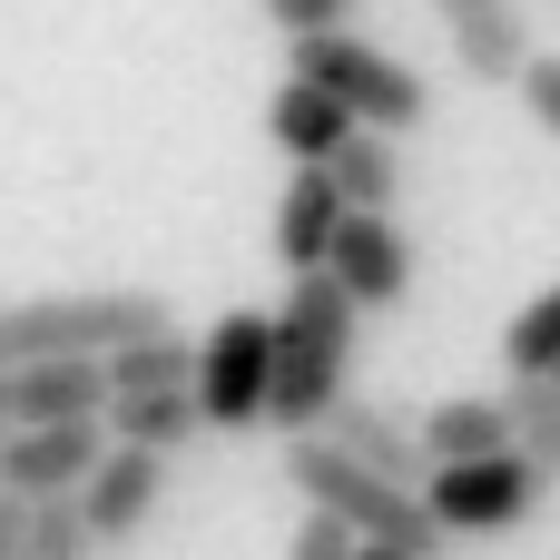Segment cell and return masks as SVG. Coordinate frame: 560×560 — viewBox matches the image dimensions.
Listing matches in <instances>:
<instances>
[{
    "instance_id": "25",
    "label": "cell",
    "mask_w": 560,
    "mask_h": 560,
    "mask_svg": "<svg viewBox=\"0 0 560 560\" xmlns=\"http://www.w3.org/2000/svg\"><path fill=\"white\" fill-rule=\"evenodd\" d=\"M20 532H30V502L0 482V560H20Z\"/></svg>"
},
{
    "instance_id": "4",
    "label": "cell",
    "mask_w": 560,
    "mask_h": 560,
    "mask_svg": "<svg viewBox=\"0 0 560 560\" xmlns=\"http://www.w3.org/2000/svg\"><path fill=\"white\" fill-rule=\"evenodd\" d=\"M295 79H315L335 108H354L364 128H394V138H413V128L433 118L423 79H413L394 49H374L354 20H345V30H305V39H295Z\"/></svg>"
},
{
    "instance_id": "23",
    "label": "cell",
    "mask_w": 560,
    "mask_h": 560,
    "mask_svg": "<svg viewBox=\"0 0 560 560\" xmlns=\"http://www.w3.org/2000/svg\"><path fill=\"white\" fill-rule=\"evenodd\" d=\"M512 89H522V108H532V118H541V128H551V138H560V59H551V49H532Z\"/></svg>"
},
{
    "instance_id": "21",
    "label": "cell",
    "mask_w": 560,
    "mask_h": 560,
    "mask_svg": "<svg viewBox=\"0 0 560 560\" xmlns=\"http://www.w3.org/2000/svg\"><path fill=\"white\" fill-rule=\"evenodd\" d=\"M502 374H560V285H551V295H532V305L512 315V335H502Z\"/></svg>"
},
{
    "instance_id": "19",
    "label": "cell",
    "mask_w": 560,
    "mask_h": 560,
    "mask_svg": "<svg viewBox=\"0 0 560 560\" xmlns=\"http://www.w3.org/2000/svg\"><path fill=\"white\" fill-rule=\"evenodd\" d=\"M98 364H108V394H148V384H187V374H197V335L158 325V335H138V345H118V354H98Z\"/></svg>"
},
{
    "instance_id": "10",
    "label": "cell",
    "mask_w": 560,
    "mask_h": 560,
    "mask_svg": "<svg viewBox=\"0 0 560 560\" xmlns=\"http://www.w3.org/2000/svg\"><path fill=\"white\" fill-rule=\"evenodd\" d=\"M0 404H10V423H98L108 364L98 354H30L0 374Z\"/></svg>"
},
{
    "instance_id": "14",
    "label": "cell",
    "mask_w": 560,
    "mask_h": 560,
    "mask_svg": "<svg viewBox=\"0 0 560 560\" xmlns=\"http://www.w3.org/2000/svg\"><path fill=\"white\" fill-rule=\"evenodd\" d=\"M335 226H345V187H335L325 167H295V187L276 197V256H285V276H295V266H325Z\"/></svg>"
},
{
    "instance_id": "16",
    "label": "cell",
    "mask_w": 560,
    "mask_h": 560,
    "mask_svg": "<svg viewBox=\"0 0 560 560\" xmlns=\"http://www.w3.org/2000/svg\"><path fill=\"white\" fill-rule=\"evenodd\" d=\"M413 443H423V463H472V453L512 443V413H502V394H453L413 423Z\"/></svg>"
},
{
    "instance_id": "12",
    "label": "cell",
    "mask_w": 560,
    "mask_h": 560,
    "mask_svg": "<svg viewBox=\"0 0 560 560\" xmlns=\"http://www.w3.org/2000/svg\"><path fill=\"white\" fill-rule=\"evenodd\" d=\"M335 453H354V463H374L384 482H423V443H413V423L404 413H384V404H364L354 384L325 404V423H315Z\"/></svg>"
},
{
    "instance_id": "8",
    "label": "cell",
    "mask_w": 560,
    "mask_h": 560,
    "mask_svg": "<svg viewBox=\"0 0 560 560\" xmlns=\"http://www.w3.org/2000/svg\"><path fill=\"white\" fill-rule=\"evenodd\" d=\"M325 276L354 295V315H394L413 295V246H404L394 207H345V226L325 246Z\"/></svg>"
},
{
    "instance_id": "3",
    "label": "cell",
    "mask_w": 560,
    "mask_h": 560,
    "mask_svg": "<svg viewBox=\"0 0 560 560\" xmlns=\"http://www.w3.org/2000/svg\"><path fill=\"white\" fill-rule=\"evenodd\" d=\"M177 325V305L158 285H98V295H30V305H0V374L30 364V354H118L138 335Z\"/></svg>"
},
{
    "instance_id": "7",
    "label": "cell",
    "mask_w": 560,
    "mask_h": 560,
    "mask_svg": "<svg viewBox=\"0 0 560 560\" xmlns=\"http://www.w3.org/2000/svg\"><path fill=\"white\" fill-rule=\"evenodd\" d=\"M158 502H167V453H148V443H98V463L79 472V522L98 551L138 541L158 522Z\"/></svg>"
},
{
    "instance_id": "22",
    "label": "cell",
    "mask_w": 560,
    "mask_h": 560,
    "mask_svg": "<svg viewBox=\"0 0 560 560\" xmlns=\"http://www.w3.org/2000/svg\"><path fill=\"white\" fill-rule=\"evenodd\" d=\"M345 20H364V0H266V30H285V39H305V30H345Z\"/></svg>"
},
{
    "instance_id": "28",
    "label": "cell",
    "mask_w": 560,
    "mask_h": 560,
    "mask_svg": "<svg viewBox=\"0 0 560 560\" xmlns=\"http://www.w3.org/2000/svg\"><path fill=\"white\" fill-rule=\"evenodd\" d=\"M551 384H560V374H551Z\"/></svg>"
},
{
    "instance_id": "9",
    "label": "cell",
    "mask_w": 560,
    "mask_h": 560,
    "mask_svg": "<svg viewBox=\"0 0 560 560\" xmlns=\"http://www.w3.org/2000/svg\"><path fill=\"white\" fill-rule=\"evenodd\" d=\"M433 20H443L453 69H463L472 89H512V79H522V59H532L522 0H433Z\"/></svg>"
},
{
    "instance_id": "5",
    "label": "cell",
    "mask_w": 560,
    "mask_h": 560,
    "mask_svg": "<svg viewBox=\"0 0 560 560\" xmlns=\"http://www.w3.org/2000/svg\"><path fill=\"white\" fill-rule=\"evenodd\" d=\"M423 512L453 532V541H492V532H522L541 502H551V482L502 443V453H472V463H423Z\"/></svg>"
},
{
    "instance_id": "17",
    "label": "cell",
    "mask_w": 560,
    "mask_h": 560,
    "mask_svg": "<svg viewBox=\"0 0 560 560\" xmlns=\"http://www.w3.org/2000/svg\"><path fill=\"white\" fill-rule=\"evenodd\" d=\"M266 128H276V148H285L295 167H325V158H335V138L354 128V108H335L315 79H285V89H276V108H266Z\"/></svg>"
},
{
    "instance_id": "15",
    "label": "cell",
    "mask_w": 560,
    "mask_h": 560,
    "mask_svg": "<svg viewBox=\"0 0 560 560\" xmlns=\"http://www.w3.org/2000/svg\"><path fill=\"white\" fill-rule=\"evenodd\" d=\"M325 177L345 187V207H394V197H404V138H394V128H364V118H354V128L335 138Z\"/></svg>"
},
{
    "instance_id": "24",
    "label": "cell",
    "mask_w": 560,
    "mask_h": 560,
    "mask_svg": "<svg viewBox=\"0 0 560 560\" xmlns=\"http://www.w3.org/2000/svg\"><path fill=\"white\" fill-rule=\"evenodd\" d=\"M345 551H354V532H345L335 512H305V532H295V551H285V560H345Z\"/></svg>"
},
{
    "instance_id": "1",
    "label": "cell",
    "mask_w": 560,
    "mask_h": 560,
    "mask_svg": "<svg viewBox=\"0 0 560 560\" xmlns=\"http://www.w3.org/2000/svg\"><path fill=\"white\" fill-rule=\"evenodd\" d=\"M354 295L325 266H295L285 305H276V384H266V423L276 433H315L325 404L354 384Z\"/></svg>"
},
{
    "instance_id": "20",
    "label": "cell",
    "mask_w": 560,
    "mask_h": 560,
    "mask_svg": "<svg viewBox=\"0 0 560 560\" xmlns=\"http://www.w3.org/2000/svg\"><path fill=\"white\" fill-rule=\"evenodd\" d=\"M20 560H98L89 522H79V492H39V502H30V532H20Z\"/></svg>"
},
{
    "instance_id": "6",
    "label": "cell",
    "mask_w": 560,
    "mask_h": 560,
    "mask_svg": "<svg viewBox=\"0 0 560 560\" xmlns=\"http://www.w3.org/2000/svg\"><path fill=\"white\" fill-rule=\"evenodd\" d=\"M187 384H197L207 433H256L266 423V384H276V315H256V305L217 315L197 335V374Z\"/></svg>"
},
{
    "instance_id": "13",
    "label": "cell",
    "mask_w": 560,
    "mask_h": 560,
    "mask_svg": "<svg viewBox=\"0 0 560 560\" xmlns=\"http://www.w3.org/2000/svg\"><path fill=\"white\" fill-rule=\"evenodd\" d=\"M98 433L108 443H148V453H187L207 433V413H197V384H148V394H108Z\"/></svg>"
},
{
    "instance_id": "11",
    "label": "cell",
    "mask_w": 560,
    "mask_h": 560,
    "mask_svg": "<svg viewBox=\"0 0 560 560\" xmlns=\"http://www.w3.org/2000/svg\"><path fill=\"white\" fill-rule=\"evenodd\" d=\"M98 423H10L0 433V482L20 492V502H39V492H79V472L98 463Z\"/></svg>"
},
{
    "instance_id": "2",
    "label": "cell",
    "mask_w": 560,
    "mask_h": 560,
    "mask_svg": "<svg viewBox=\"0 0 560 560\" xmlns=\"http://www.w3.org/2000/svg\"><path fill=\"white\" fill-rule=\"evenodd\" d=\"M285 482H295V502L335 512L354 541H384V551H404V560H443V551H453V532L423 512L413 482H384L374 463L335 453L325 433H285Z\"/></svg>"
},
{
    "instance_id": "18",
    "label": "cell",
    "mask_w": 560,
    "mask_h": 560,
    "mask_svg": "<svg viewBox=\"0 0 560 560\" xmlns=\"http://www.w3.org/2000/svg\"><path fill=\"white\" fill-rule=\"evenodd\" d=\"M502 413H512V453L560 492V384H551V374H512Z\"/></svg>"
},
{
    "instance_id": "26",
    "label": "cell",
    "mask_w": 560,
    "mask_h": 560,
    "mask_svg": "<svg viewBox=\"0 0 560 560\" xmlns=\"http://www.w3.org/2000/svg\"><path fill=\"white\" fill-rule=\"evenodd\" d=\"M345 560H404V551H384V541H354V551H345Z\"/></svg>"
},
{
    "instance_id": "27",
    "label": "cell",
    "mask_w": 560,
    "mask_h": 560,
    "mask_svg": "<svg viewBox=\"0 0 560 560\" xmlns=\"http://www.w3.org/2000/svg\"><path fill=\"white\" fill-rule=\"evenodd\" d=\"M0 423H10V404H0Z\"/></svg>"
}]
</instances>
